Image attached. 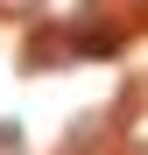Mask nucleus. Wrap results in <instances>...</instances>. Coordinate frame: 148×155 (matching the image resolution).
<instances>
[{
	"mask_svg": "<svg viewBox=\"0 0 148 155\" xmlns=\"http://www.w3.org/2000/svg\"><path fill=\"white\" fill-rule=\"evenodd\" d=\"M42 0H0V14H35Z\"/></svg>",
	"mask_w": 148,
	"mask_h": 155,
	"instance_id": "f257e3e1",
	"label": "nucleus"
}]
</instances>
